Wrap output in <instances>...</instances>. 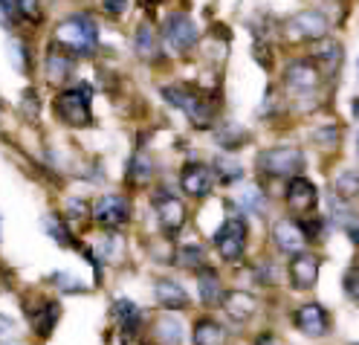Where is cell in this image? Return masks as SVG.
I'll return each instance as SVG.
<instances>
[{
    "instance_id": "cell-42",
    "label": "cell",
    "mask_w": 359,
    "mask_h": 345,
    "mask_svg": "<svg viewBox=\"0 0 359 345\" xmlns=\"http://www.w3.org/2000/svg\"><path fill=\"white\" fill-rule=\"evenodd\" d=\"M258 279L266 282V285H276V270H273V264H269V261H261V267H258Z\"/></svg>"
},
{
    "instance_id": "cell-46",
    "label": "cell",
    "mask_w": 359,
    "mask_h": 345,
    "mask_svg": "<svg viewBox=\"0 0 359 345\" xmlns=\"http://www.w3.org/2000/svg\"><path fill=\"white\" fill-rule=\"evenodd\" d=\"M348 235H351V241H353V244L359 247V221H356V223H353V226L348 229Z\"/></svg>"
},
{
    "instance_id": "cell-19",
    "label": "cell",
    "mask_w": 359,
    "mask_h": 345,
    "mask_svg": "<svg viewBox=\"0 0 359 345\" xmlns=\"http://www.w3.org/2000/svg\"><path fill=\"white\" fill-rule=\"evenodd\" d=\"M191 342L194 345H229V331L215 319H197L194 331H191Z\"/></svg>"
},
{
    "instance_id": "cell-38",
    "label": "cell",
    "mask_w": 359,
    "mask_h": 345,
    "mask_svg": "<svg viewBox=\"0 0 359 345\" xmlns=\"http://www.w3.org/2000/svg\"><path fill=\"white\" fill-rule=\"evenodd\" d=\"M342 285H345V293L353 299V302H359V270H348Z\"/></svg>"
},
{
    "instance_id": "cell-23",
    "label": "cell",
    "mask_w": 359,
    "mask_h": 345,
    "mask_svg": "<svg viewBox=\"0 0 359 345\" xmlns=\"http://www.w3.org/2000/svg\"><path fill=\"white\" fill-rule=\"evenodd\" d=\"M29 316H32L35 331H38L43 339H47V337L53 334V328H55L58 316H61V305H58V302H47V305H41L38 311H32Z\"/></svg>"
},
{
    "instance_id": "cell-48",
    "label": "cell",
    "mask_w": 359,
    "mask_h": 345,
    "mask_svg": "<svg viewBox=\"0 0 359 345\" xmlns=\"http://www.w3.org/2000/svg\"><path fill=\"white\" fill-rule=\"evenodd\" d=\"M353 113H356V117H359V99L353 102Z\"/></svg>"
},
{
    "instance_id": "cell-11",
    "label": "cell",
    "mask_w": 359,
    "mask_h": 345,
    "mask_svg": "<svg viewBox=\"0 0 359 345\" xmlns=\"http://www.w3.org/2000/svg\"><path fill=\"white\" fill-rule=\"evenodd\" d=\"M287 203H290V209H293L296 215H310L313 209H316V203H319V189H316V183H310L307 177H290L287 183Z\"/></svg>"
},
{
    "instance_id": "cell-20",
    "label": "cell",
    "mask_w": 359,
    "mask_h": 345,
    "mask_svg": "<svg viewBox=\"0 0 359 345\" xmlns=\"http://www.w3.org/2000/svg\"><path fill=\"white\" fill-rule=\"evenodd\" d=\"M316 61L322 64V70L327 73V76H333L336 70L342 67V58H345V50H342V44L339 41H327V38H322L319 41V47H316Z\"/></svg>"
},
{
    "instance_id": "cell-37",
    "label": "cell",
    "mask_w": 359,
    "mask_h": 345,
    "mask_svg": "<svg viewBox=\"0 0 359 345\" xmlns=\"http://www.w3.org/2000/svg\"><path fill=\"white\" fill-rule=\"evenodd\" d=\"M116 244H119L116 235H104V241H102L99 249H96V259H99V261H102V259L114 261V259H116Z\"/></svg>"
},
{
    "instance_id": "cell-13",
    "label": "cell",
    "mask_w": 359,
    "mask_h": 345,
    "mask_svg": "<svg viewBox=\"0 0 359 345\" xmlns=\"http://www.w3.org/2000/svg\"><path fill=\"white\" fill-rule=\"evenodd\" d=\"M212 169L203 166V163H189L183 166V171H180V189H183L189 197H206L212 192Z\"/></svg>"
},
{
    "instance_id": "cell-39",
    "label": "cell",
    "mask_w": 359,
    "mask_h": 345,
    "mask_svg": "<svg viewBox=\"0 0 359 345\" xmlns=\"http://www.w3.org/2000/svg\"><path fill=\"white\" fill-rule=\"evenodd\" d=\"M84 215H87V203H84V200H79V197L67 200V218L79 221V218H84Z\"/></svg>"
},
{
    "instance_id": "cell-22",
    "label": "cell",
    "mask_w": 359,
    "mask_h": 345,
    "mask_svg": "<svg viewBox=\"0 0 359 345\" xmlns=\"http://www.w3.org/2000/svg\"><path fill=\"white\" fill-rule=\"evenodd\" d=\"M197 285H200V299H203V305H220L223 302V290H220V279H217V273L203 267L197 273Z\"/></svg>"
},
{
    "instance_id": "cell-14",
    "label": "cell",
    "mask_w": 359,
    "mask_h": 345,
    "mask_svg": "<svg viewBox=\"0 0 359 345\" xmlns=\"http://www.w3.org/2000/svg\"><path fill=\"white\" fill-rule=\"evenodd\" d=\"M293 319H296V328L302 334H307V337H325L330 331V316H327V311L319 302L302 305Z\"/></svg>"
},
{
    "instance_id": "cell-25",
    "label": "cell",
    "mask_w": 359,
    "mask_h": 345,
    "mask_svg": "<svg viewBox=\"0 0 359 345\" xmlns=\"http://www.w3.org/2000/svg\"><path fill=\"white\" fill-rule=\"evenodd\" d=\"M114 316L119 319V325L125 334H133L140 328V308L130 302V299H116L114 302Z\"/></svg>"
},
{
    "instance_id": "cell-47",
    "label": "cell",
    "mask_w": 359,
    "mask_h": 345,
    "mask_svg": "<svg viewBox=\"0 0 359 345\" xmlns=\"http://www.w3.org/2000/svg\"><path fill=\"white\" fill-rule=\"evenodd\" d=\"M145 4L148 6H156V4H165V0H145Z\"/></svg>"
},
{
    "instance_id": "cell-9",
    "label": "cell",
    "mask_w": 359,
    "mask_h": 345,
    "mask_svg": "<svg viewBox=\"0 0 359 345\" xmlns=\"http://www.w3.org/2000/svg\"><path fill=\"white\" fill-rule=\"evenodd\" d=\"M307 229L293 221V218H278L273 223V244L284 252V256H296V252H304V244H307Z\"/></svg>"
},
{
    "instance_id": "cell-32",
    "label": "cell",
    "mask_w": 359,
    "mask_h": 345,
    "mask_svg": "<svg viewBox=\"0 0 359 345\" xmlns=\"http://www.w3.org/2000/svg\"><path fill=\"white\" fill-rule=\"evenodd\" d=\"M177 264L197 270L200 264H203V247H200V244H183L177 249Z\"/></svg>"
},
{
    "instance_id": "cell-7",
    "label": "cell",
    "mask_w": 359,
    "mask_h": 345,
    "mask_svg": "<svg viewBox=\"0 0 359 345\" xmlns=\"http://www.w3.org/2000/svg\"><path fill=\"white\" fill-rule=\"evenodd\" d=\"M215 247L223 261H238L246 249V223L241 218H226L215 233Z\"/></svg>"
},
{
    "instance_id": "cell-34",
    "label": "cell",
    "mask_w": 359,
    "mask_h": 345,
    "mask_svg": "<svg viewBox=\"0 0 359 345\" xmlns=\"http://www.w3.org/2000/svg\"><path fill=\"white\" fill-rule=\"evenodd\" d=\"M15 6H18V15L29 20V24L41 20V0H15Z\"/></svg>"
},
{
    "instance_id": "cell-3",
    "label": "cell",
    "mask_w": 359,
    "mask_h": 345,
    "mask_svg": "<svg viewBox=\"0 0 359 345\" xmlns=\"http://www.w3.org/2000/svg\"><path fill=\"white\" fill-rule=\"evenodd\" d=\"M53 108H55V117L70 128L93 125V113H90V84L61 90L53 102Z\"/></svg>"
},
{
    "instance_id": "cell-12",
    "label": "cell",
    "mask_w": 359,
    "mask_h": 345,
    "mask_svg": "<svg viewBox=\"0 0 359 345\" xmlns=\"http://www.w3.org/2000/svg\"><path fill=\"white\" fill-rule=\"evenodd\" d=\"M319 67L307 61V58H299V61H290L287 70H284V84L290 90H296V93H307V90H316L319 87Z\"/></svg>"
},
{
    "instance_id": "cell-26",
    "label": "cell",
    "mask_w": 359,
    "mask_h": 345,
    "mask_svg": "<svg viewBox=\"0 0 359 345\" xmlns=\"http://www.w3.org/2000/svg\"><path fill=\"white\" fill-rule=\"evenodd\" d=\"M154 328H156L154 337L160 339L163 345H180V342H183V328H180V322L174 316H160Z\"/></svg>"
},
{
    "instance_id": "cell-17",
    "label": "cell",
    "mask_w": 359,
    "mask_h": 345,
    "mask_svg": "<svg viewBox=\"0 0 359 345\" xmlns=\"http://www.w3.org/2000/svg\"><path fill=\"white\" fill-rule=\"evenodd\" d=\"M43 76H47L50 84H64L73 76V56L55 44V47L47 53V58H43Z\"/></svg>"
},
{
    "instance_id": "cell-30",
    "label": "cell",
    "mask_w": 359,
    "mask_h": 345,
    "mask_svg": "<svg viewBox=\"0 0 359 345\" xmlns=\"http://www.w3.org/2000/svg\"><path fill=\"white\" fill-rule=\"evenodd\" d=\"M243 140H246V131L238 128L235 122H223L220 131H217V143H220L223 148H229V151H232V148H241Z\"/></svg>"
},
{
    "instance_id": "cell-35",
    "label": "cell",
    "mask_w": 359,
    "mask_h": 345,
    "mask_svg": "<svg viewBox=\"0 0 359 345\" xmlns=\"http://www.w3.org/2000/svg\"><path fill=\"white\" fill-rule=\"evenodd\" d=\"M339 136H342V131H339V128H319V131H313V140L322 143L325 148L339 145Z\"/></svg>"
},
{
    "instance_id": "cell-18",
    "label": "cell",
    "mask_w": 359,
    "mask_h": 345,
    "mask_svg": "<svg viewBox=\"0 0 359 345\" xmlns=\"http://www.w3.org/2000/svg\"><path fill=\"white\" fill-rule=\"evenodd\" d=\"M154 296H156V302H160L163 308H168V311H183V308H189V293H186V287L180 285V282H171V279H160L154 285Z\"/></svg>"
},
{
    "instance_id": "cell-27",
    "label": "cell",
    "mask_w": 359,
    "mask_h": 345,
    "mask_svg": "<svg viewBox=\"0 0 359 345\" xmlns=\"http://www.w3.org/2000/svg\"><path fill=\"white\" fill-rule=\"evenodd\" d=\"M333 192L339 197H356L359 195V169H342L333 180Z\"/></svg>"
},
{
    "instance_id": "cell-2",
    "label": "cell",
    "mask_w": 359,
    "mask_h": 345,
    "mask_svg": "<svg viewBox=\"0 0 359 345\" xmlns=\"http://www.w3.org/2000/svg\"><path fill=\"white\" fill-rule=\"evenodd\" d=\"M163 96L168 105L180 108L189 117V122L200 131H209L215 125V108L209 105V99H203L200 93H194V90L183 87V84H165L163 87Z\"/></svg>"
},
{
    "instance_id": "cell-33",
    "label": "cell",
    "mask_w": 359,
    "mask_h": 345,
    "mask_svg": "<svg viewBox=\"0 0 359 345\" xmlns=\"http://www.w3.org/2000/svg\"><path fill=\"white\" fill-rule=\"evenodd\" d=\"M215 169H217V174H220V180H223V183H235V180H241V177H243V169L235 163V160L223 157V154L215 160Z\"/></svg>"
},
{
    "instance_id": "cell-4",
    "label": "cell",
    "mask_w": 359,
    "mask_h": 345,
    "mask_svg": "<svg viewBox=\"0 0 359 345\" xmlns=\"http://www.w3.org/2000/svg\"><path fill=\"white\" fill-rule=\"evenodd\" d=\"M255 166L266 177H296L304 169V151L293 145H278V148H266L258 154Z\"/></svg>"
},
{
    "instance_id": "cell-21",
    "label": "cell",
    "mask_w": 359,
    "mask_h": 345,
    "mask_svg": "<svg viewBox=\"0 0 359 345\" xmlns=\"http://www.w3.org/2000/svg\"><path fill=\"white\" fill-rule=\"evenodd\" d=\"M160 41L163 38L154 32L151 24H142L137 30V38H133V50H137V56L142 61H156V58H160Z\"/></svg>"
},
{
    "instance_id": "cell-8",
    "label": "cell",
    "mask_w": 359,
    "mask_h": 345,
    "mask_svg": "<svg viewBox=\"0 0 359 345\" xmlns=\"http://www.w3.org/2000/svg\"><path fill=\"white\" fill-rule=\"evenodd\" d=\"M93 221L104 229H119L130 221V200L125 195H102L93 203Z\"/></svg>"
},
{
    "instance_id": "cell-16",
    "label": "cell",
    "mask_w": 359,
    "mask_h": 345,
    "mask_svg": "<svg viewBox=\"0 0 359 345\" xmlns=\"http://www.w3.org/2000/svg\"><path fill=\"white\" fill-rule=\"evenodd\" d=\"M223 311L235 322H250L258 313V299L246 290H226L223 293Z\"/></svg>"
},
{
    "instance_id": "cell-10",
    "label": "cell",
    "mask_w": 359,
    "mask_h": 345,
    "mask_svg": "<svg viewBox=\"0 0 359 345\" xmlns=\"http://www.w3.org/2000/svg\"><path fill=\"white\" fill-rule=\"evenodd\" d=\"M154 212H156V221H160V226H163V233L168 235V238H174L180 229L186 226V206H183V200H177L174 195H156L154 197Z\"/></svg>"
},
{
    "instance_id": "cell-36",
    "label": "cell",
    "mask_w": 359,
    "mask_h": 345,
    "mask_svg": "<svg viewBox=\"0 0 359 345\" xmlns=\"http://www.w3.org/2000/svg\"><path fill=\"white\" fill-rule=\"evenodd\" d=\"M53 282H55V287H61L64 293H81V290H84L81 282L73 279V275H67V273H55V275H53Z\"/></svg>"
},
{
    "instance_id": "cell-28",
    "label": "cell",
    "mask_w": 359,
    "mask_h": 345,
    "mask_svg": "<svg viewBox=\"0 0 359 345\" xmlns=\"http://www.w3.org/2000/svg\"><path fill=\"white\" fill-rule=\"evenodd\" d=\"M41 226L47 229V235H50L58 247H76V244H73V235H70V229H67V223H64L58 215H47V218L41 221Z\"/></svg>"
},
{
    "instance_id": "cell-15",
    "label": "cell",
    "mask_w": 359,
    "mask_h": 345,
    "mask_svg": "<svg viewBox=\"0 0 359 345\" xmlns=\"http://www.w3.org/2000/svg\"><path fill=\"white\" fill-rule=\"evenodd\" d=\"M319 259L310 256V252H296L293 261H290V282L296 290H310L319 279Z\"/></svg>"
},
{
    "instance_id": "cell-5",
    "label": "cell",
    "mask_w": 359,
    "mask_h": 345,
    "mask_svg": "<svg viewBox=\"0 0 359 345\" xmlns=\"http://www.w3.org/2000/svg\"><path fill=\"white\" fill-rule=\"evenodd\" d=\"M197 24L191 20V15L186 12H171L163 24V47L171 53V56H180L191 50L197 44Z\"/></svg>"
},
{
    "instance_id": "cell-49",
    "label": "cell",
    "mask_w": 359,
    "mask_h": 345,
    "mask_svg": "<svg viewBox=\"0 0 359 345\" xmlns=\"http://www.w3.org/2000/svg\"><path fill=\"white\" fill-rule=\"evenodd\" d=\"M356 154H359V136H356Z\"/></svg>"
},
{
    "instance_id": "cell-24",
    "label": "cell",
    "mask_w": 359,
    "mask_h": 345,
    "mask_svg": "<svg viewBox=\"0 0 359 345\" xmlns=\"http://www.w3.org/2000/svg\"><path fill=\"white\" fill-rule=\"evenodd\" d=\"M327 206H330V212H333V223L339 226V229H348L359 221V215H353V209L348 206V197H339L336 192H330V197H327Z\"/></svg>"
},
{
    "instance_id": "cell-1",
    "label": "cell",
    "mask_w": 359,
    "mask_h": 345,
    "mask_svg": "<svg viewBox=\"0 0 359 345\" xmlns=\"http://www.w3.org/2000/svg\"><path fill=\"white\" fill-rule=\"evenodd\" d=\"M55 44L70 56H93L99 47V27L90 15H70L58 20L55 27Z\"/></svg>"
},
{
    "instance_id": "cell-43",
    "label": "cell",
    "mask_w": 359,
    "mask_h": 345,
    "mask_svg": "<svg viewBox=\"0 0 359 345\" xmlns=\"http://www.w3.org/2000/svg\"><path fill=\"white\" fill-rule=\"evenodd\" d=\"M12 50H15V53H12L15 67H18V70H24V67H27V64H24V58H27V47H24V44H12Z\"/></svg>"
},
{
    "instance_id": "cell-45",
    "label": "cell",
    "mask_w": 359,
    "mask_h": 345,
    "mask_svg": "<svg viewBox=\"0 0 359 345\" xmlns=\"http://www.w3.org/2000/svg\"><path fill=\"white\" fill-rule=\"evenodd\" d=\"M255 345H278V339H276L273 334H261V337L255 339Z\"/></svg>"
},
{
    "instance_id": "cell-44",
    "label": "cell",
    "mask_w": 359,
    "mask_h": 345,
    "mask_svg": "<svg viewBox=\"0 0 359 345\" xmlns=\"http://www.w3.org/2000/svg\"><path fill=\"white\" fill-rule=\"evenodd\" d=\"M18 12V6H15V0H4V27L9 30V24H12V15Z\"/></svg>"
},
{
    "instance_id": "cell-40",
    "label": "cell",
    "mask_w": 359,
    "mask_h": 345,
    "mask_svg": "<svg viewBox=\"0 0 359 345\" xmlns=\"http://www.w3.org/2000/svg\"><path fill=\"white\" fill-rule=\"evenodd\" d=\"M24 110H27V117H38V93L35 90H27L24 93Z\"/></svg>"
},
{
    "instance_id": "cell-31",
    "label": "cell",
    "mask_w": 359,
    "mask_h": 345,
    "mask_svg": "<svg viewBox=\"0 0 359 345\" xmlns=\"http://www.w3.org/2000/svg\"><path fill=\"white\" fill-rule=\"evenodd\" d=\"M128 177H130L133 183H140V186H142V183H148V180L154 177V163H151V160H148L145 154H137V157L130 160Z\"/></svg>"
},
{
    "instance_id": "cell-41",
    "label": "cell",
    "mask_w": 359,
    "mask_h": 345,
    "mask_svg": "<svg viewBox=\"0 0 359 345\" xmlns=\"http://www.w3.org/2000/svg\"><path fill=\"white\" fill-rule=\"evenodd\" d=\"M102 9L116 18V15H122L128 9V0H102Z\"/></svg>"
},
{
    "instance_id": "cell-29",
    "label": "cell",
    "mask_w": 359,
    "mask_h": 345,
    "mask_svg": "<svg viewBox=\"0 0 359 345\" xmlns=\"http://www.w3.org/2000/svg\"><path fill=\"white\" fill-rule=\"evenodd\" d=\"M238 206H241V212H252L258 215L264 209V192L258 186H243L238 192Z\"/></svg>"
},
{
    "instance_id": "cell-6",
    "label": "cell",
    "mask_w": 359,
    "mask_h": 345,
    "mask_svg": "<svg viewBox=\"0 0 359 345\" xmlns=\"http://www.w3.org/2000/svg\"><path fill=\"white\" fill-rule=\"evenodd\" d=\"M327 30H330L327 18L319 9H304V12L293 15L287 20V27H284L290 41H313V44H319L322 38H327Z\"/></svg>"
}]
</instances>
